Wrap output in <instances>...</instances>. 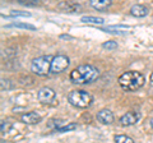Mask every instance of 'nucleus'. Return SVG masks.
Masks as SVG:
<instances>
[{
    "label": "nucleus",
    "mask_w": 153,
    "mask_h": 143,
    "mask_svg": "<svg viewBox=\"0 0 153 143\" xmlns=\"http://www.w3.org/2000/svg\"><path fill=\"white\" fill-rule=\"evenodd\" d=\"M148 13H149V9H148L146 5H143V4H135V5H133L130 8V14L133 17H146L148 16Z\"/></svg>",
    "instance_id": "nucleus-11"
},
{
    "label": "nucleus",
    "mask_w": 153,
    "mask_h": 143,
    "mask_svg": "<svg viewBox=\"0 0 153 143\" xmlns=\"http://www.w3.org/2000/svg\"><path fill=\"white\" fill-rule=\"evenodd\" d=\"M57 9L64 13H78L80 10V5L75 1H60L57 4Z\"/></svg>",
    "instance_id": "nucleus-8"
},
{
    "label": "nucleus",
    "mask_w": 153,
    "mask_h": 143,
    "mask_svg": "<svg viewBox=\"0 0 153 143\" xmlns=\"http://www.w3.org/2000/svg\"><path fill=\"white\" fill-rule=\"evenodd\" d=\"M74 129H76V124L75 123H70V124H66V125H64L63 128H60V129H57L56 132L64 133V132H70V130H74Z\"/></svg>",
    "instance_id": "nucleus-18"
},
{
    "label": "nucleus",
    "mask_w": 153,
    "mask_h": 143,
    "mask_svg": "<svg viewBox=\"0 0 153 143\" xmlns=\"http://www.w3.org/2000/svg\"><path fill=\"white\" fill-rule=\"evenodd\" d=\"M21 120H22L23 123H26V124L33 125V124H38V123H40V121L42 120V118H41V115H40L38 112H36V111H30V112L22 114Z\"/></svg>",
    "instance_id": "nucleus-10"
},
{
    "label": "nucleus",
    "mask_w": 153,
    "mask_h": 143,
    "mask_svg": "<svg viewBox=\"0 0 153 143\" xmlns=\"http://www.w3.org/2000/svg\"><path fill=\"white\" fill-rule=\"evenodd\" d=\"M83 23H92V25H103V18L101 17H91V16H84L80 18Z\"/></svg>",
    "instance_id": "nucleus-13"
},
{
    "label": "nucleus",
    "mask_w": 153,
    "mask_h": 143,
    "mask_svg": "<svg viewBox=\"0 0 153 143\" xmlns=\"http://www.w3.org/2000/svg\"><path fill=\"white\" fill-rule=\"evenodd\" d=\"M69 64H70V61H69V58L66 55H63V54L56 55V56H54V59H52L50 73L59 74V73L64 72L66 68H68Z\"/></svg>",
    "instance_id": "nucleus-5"
},
{
    "label": "nucleus",
    "mask_w": 153,
    "mask_h": 143,
    "mask_svg": "<svg viewBox=\"0 0 153 143\" xmlns=\"http://www.w3.org/2000/svg\"><path fill=\"white\" fill-rule=\"evenodd\" d=\"M19 4L22 5H26V7H35L38 4L37 0H30V1H25V0H19Z\"/></svg>",
    "instance_id": "nucleus-22"
},
{
    "label": "nucleus",
    "mask_w": 153,
    "mask_h": 143,
    "mask_svg": "<svg viewBox=\"0 0 153 143\" xmlns=\"http://www.w3.org/2000/svg\"><path fill=\"white\" fill-rule=\"evenodd\" d=\"M115 143H134V139L125 134H116L114 137Z\"/></svg>",
    "instance_id": "nucleus-17"
},
{
    "label": "nucleus",
    "mask_w": 153,
    "mask_h": 143,
    "mask_svg": "<svg viewBox=\"0 0 153 143\" xmlns=\"http://www.w3.org/2000/svg\"><path fill=\"white\" fill-rule=\"evenodd\" d=\"M146 83L144 75L137 70H129L123 73L120 77H119V84L124 91H138L139 88H142Z\"/></svg>",
    "instance_id": "nucleus-2"
},
{
    "label": "nucleus",
    "mask_w": 153,
    "mask_h": 143,
    "mask_svg": "<svg viewBox=\"0 0 153 143\" xmlns=\"http://www.w3.org/2000/svg\"><path fill=\"white\" fill-rule=\"evenodd\" d=\"M100 72L91 64H83L70 73V80L74 84H89L98 78Z\"/></svg>",
    "instance_id": "nucleus-1"
},
{
    "label": "nucleus",
    "mask_w": 153,
    "mask_h": 143,
    "mask_svg": "<svg viewBox=\"0 0 153 143\" xmlns=\"http://www.w3.org/2000/svg\"><path fill=\"white\" fill-rule=\"evenodd\" d=\"M12 17H31V13L28 12H22V10H12L10 12Z\"/></svg>",
    "instance_id": "nucleus-20"
},
{
    "label": "nucleus",
    "mask_w": 153,
    "mask_h": 143,
    "mask_svg": "<svg viewBox=\"0 0 153 143\" xmlns=\"http://www.w3.org/2000/svg\"><path fill=\"white\" fill-rule=\"evenodd\" d=\"M64 125H66V124H65V120H63V119H52V120L49 121V127L50 128H54L55 130L60 129V128H63Z\"/></svg>",
    "instance_id": "nucleus-16"
},
{
    "label": "nucleus",
    "mask_w": 153,
    "mask_h": 143,
    "mask_svg": "<svg viewBox=\"0 0 153 143\" xmlns=\"http://www.w3.org/2000/svg\"><path fill=\"white\" fill-rule=\"evenodd\" d=\"M55 97H56V93L52 88L50 87H42L40 91L37 93V98L38 101L44 105H50L55 101Z\"/></svg>",
    "instance_id": "nucleus-6"
},
{
    "label": "nucleus",
    "mask_w": 153,
    "mask_h": 143,
    "mask_svg": "<svg viewBox=\"0 0 153 143\" xmlns=\"http://www.w3.org/2000/svg\"><path fill=\"white\" fill-rule=\"evenodd\" d=\"M52 59H54V56H51V55H44V56H38V58L33 59L31 63L32 73H35L36 75H40V77L47 75L51 70Z\"/></svg>",
    "instance_id": "nucleus-4"
},
{
    "label": "nucleus",
    "mask_w": 153,
    "mask_h": 143,
    "mask_svg": "<svg viewBox=\"0 0 153 143\" xmlns=\"http://www.w3.org/2000/svg\"><path fill=\"white\" fill-rule=\"evenodd\" d=\"M9 83V80L8 79H1V89H8V88H10V86L8 84Z\"/></svg>",
    "instance_id": "nucleus-23"
},
{
    "label": "nucleus",
    "mask_w": 153,
    "mask_h": 143,
    "mask_svg": "<svg viewBox=\"0 0 153 143\" xmlns=\"http://www.w3.org/2000/svg\"><path fill=\"white\" fill-rule=\"evenodd\" d=\"M68 101L70 105L79 109H85L88 107L93 101L92 95L83 89H74L68 95Z\"/></svg>",
    "instance_id": "nucleus-3"
},
{
    "label": "nucleus",
    "mask_w": 153,
    "mask_h": 143,
    "mask_svg": "<svg viewBox=\"0 0 153 143\" xmlns=\"http://www.w3.org/2000/svg\"><path fill=\"white\" fill-rule=\"evenodd\" d=\"M96 119H97V121H100L101 124H105V125H110V124H112L115 120L112 111L108 110V109L100 110L97 112V115H96Z\"/></svg>",
    "instance_id": "nucleus-7"
},
{
    "label": "nucleus",
    "mask_w": 153,
    "mask_h": 143,
    "mask_svg": "<svg viewBox=\"0 0 153 143\" xmlns=\"http://www.w3.org/2000/svg\"><path fill=\"white\" fill-rule=\"evenodd\" d=\"M111 4H112L111 0H91V7L100 12L107 10L111 7Z\"/></svg>",
    "instance_id": "nucleus-12"
},
{
    "label": "nucleus",
    "mask_w": 153,
    "mask_h": 143,
    "mask_svg": "<svg viewBox=\"0 0 153 143\" xmlns=\"http://www.w3.org/2000/svg\"><path fill=\"white\" fill-rule=\"evenodd\" d=\"M12 128V124L8 123V121H3L1 123V128H0V130H1V134H7V133Z\"/></svg>",
    "instance_id": "nucleus-21"
},
{
    "label": "nucleus",
    "mask_w": 153,
    "mask_h": 143,
    "mask_svg": "<svg viewBox=\"0 0 153 143\" xmlns=\"http://www.w3.org/2000/svg\"><path fill=\"white\" fill-rule=\"evenodd\" d=\"M151 84H152V86H153V73H152V74H151Z\"/></svg>",
    "instance_id": "nucleus-25"
},
{
    "label": "nucleus",
    "mask_w": 153,
    "mask_h": 143,
    "mask_svg": "<svg viewBox=\"0 0 153 143\" xmlns=\"http://www.w3.org/2000/svg\"><path fill=\"white\" fill-rule=\"evenodd\" d=\"M60 39L61 40H73V36H70V35H61Z\"/></svg>",
    "instance_id": "nucleus-24"
},
{
    "label": "nucleus",
    "mask_w": 153,
    "mask_h": 143,
    "mask_svg": "<svg viewBox=\"0 0 153 143\" xmlns=\"http://www.w3.org/2000/svg\"><path fill=\"white\" fill-rule=\"evenodd\" d=\"M103 49H107V50H115V49H117V42H115V41H107V42H105V44L102 45Z\"/></svg>",
    "instance_id": "nucleus-19"
},
{
    "label": "nucleus",
    "mask_w": 153,
    "mask_h": 143,
    "mask_svg": "<svg viewBox=\"0 0 153 143\" xmlns=\"http://www.w3.org/2000/svg\"><path fill=\"white\" fill-rule=\"evenodd\" d=\"M149 124H151V127L153 128V118H152V119H151V120H149Z\"/></svg>",
    "instance_id": "nucleus-26"
},
{
    "label": "nucleus",
    "mask_w": 153,
    "mask_h": 143,
    "mask_svg": "<svg viewBox=\"0 0 153 143\" xmlns=\"http://www.w3.org/2000/svg\"><path fill=\"white\" fill-rule=\"evenodd\" d=\"M138 120H139V115L137 112L128 111L120 118V124L123 127H129V125H134L135 123H138Z\"/></svg>",
    "instance_id": "nucleus-9"
},
{
    "label": "nucleus",
    "mask_w": 153,
    "mask_h": 143,
    "mask_svg": "<svg viewBox=\"0 0 153 143\" xmlns=\"http://www.w3.org/2000/svg\"><path fill=\"white\" fill-rule=\"evenodd\" d=\"M105 30H106L107 32H110V33H120L119 31H128V30H130V27H129V26L119 25V26H110V27H106Z\"/></svg>",
    "instance_id": "nucleus-14"
},
{
    "label": "nucleus",
    "mask_w": 153,
    "mask_h": 143,
    "mask_svg": "<svg viewBox=\"0 0 153 143\" xmlns=\"http://www.w3.org/2000/svg\"><path fill=\"white\" fill-rule=\"evenodd\" d=\"M7 27H16V28H23V30H31V31H35L36 27L32 26V25H28V23H23V22H14L12 25H8Z\"/></svg>",
    "instance_id": "nucleus-15"
}]
</instances>
